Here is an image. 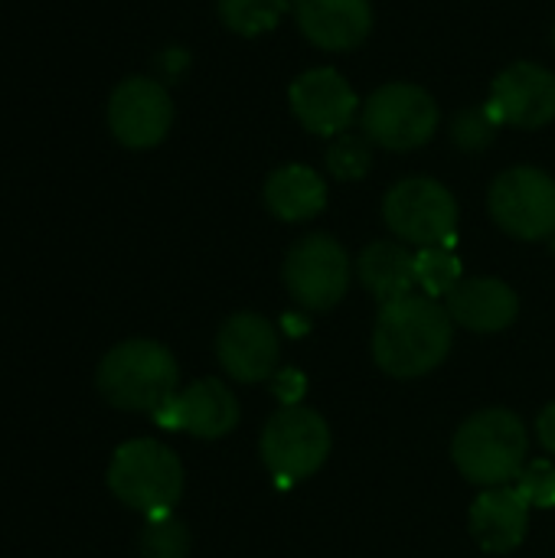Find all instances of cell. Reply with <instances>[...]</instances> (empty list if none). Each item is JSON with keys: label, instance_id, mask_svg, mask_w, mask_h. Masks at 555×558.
Listing matches in <instances>:
<instances>
[{"label": "cell", "instance_id": "6", "mask_svg": "<svg viewBox=\"0 0 555 558\" xmlns=\"http://www.w3.org/2000/svg\"><path fill=\"white\" fill-rule=\"evenodd\" d=\"M386 226L419 248L448 245L458 229V203L448 186L432 177H409L386 193Z\"/></svg>", "mask_w": 555, "mask_h": 558}, {"label": "cell", "instance_id": "26", "mask_svg": "<svg viewBox=\"0 0 555 558\" xmlns=\"http://www.w3.org/2000/svg\"><path fill=\"white\" fill-rule=\"evenodd\" d=\"M536 435H540L543 448L555 458V402H550V405L540 412V418H536Z\"/></svg>", "mask_w": 555, "mask_h": 558}, {"label": "cell", "instance_id": "10", "mask_svg": "<svg viewBox=\"0 0 555 558\" xmlns=\"http://www.w3.org/2000/svg\"><path fill=\"white\" fill-rule=\"evenodd\" d=\"M173 124V101L170 92L147 78V75H131L114 85L108 98V128L118 144L131 150H147L157 147Z\"/></svg>", "mask_w": 555, "mask_h": 558}, {"label": "cell", "instance_id": "15", "mask_svg": "<svg viewBox=\"0 0 555 558\" xmlns=\"http://www.w3.org/2000/svg\"><path fill=\"white\" fill-rule=\"evenodd\" d=\"M301 33L327 52L357 49L373 29L370 0H294Z\"/></svg>", "mask_w": 555, "mask_h": 558}, {"label": "cell", "instance_id": "24", "mask_svg": "<svg viewBox=\"0 0 555 558\" xmlns=\"http://www.w3.org/2000/svg\"><path fill=\"white\" fill-rule=\"evenodd\" d=\"M497 118L487 111V105L481 111H464L458 114L451 134H455V144L464 147V150H484L491 141H494V131H497Z\"/></svg>", "mask_w": 555, "mask_h": 558}, {"label": "cell", "instance_id": "23", "mask_svg": "<svg viewBox=\"0 0 555 558\" xmlns=\"http://www.w3.org/2000/svg\"><path fill=\"white\" fill-rule=\"evenodd\" d=\"M517 490L523 494V500L530 507H543L553 510L555 507V468L550 461H527V468L517 477Z\"/></svg>", "mask_w": 555, "mask_h": 558}, {"label": "cell", "instance_id": "9", "mask_svg": "<svg viewBox=\"0 0 555 558\" xmlns=\"http://www.w3.org/2000/svg\"><path fill=\"white\" fill-rule=\"evenodd\" d=\"M491 216L514 239L555 235V180L536 167H514L491 186Z\"/></svg>", "mask_w": 555, "mask_h": 558}, {"label": "cell", "instance_id": "12", "mask_svg": "<svg viewBox=\"0 0 555 558\" xmlns=\"http://www.w3.org/2000/svg\"><path fill=\"white\" fill-rule=\"evenodd\" d=\"M281 340L262 314H232L216 333V360L236 383H262L275 373Z\"/></svg>", "mask_w": 555, "mask_h": 558}, {"label": "cell", "instance_id": "2", "mask_svg": "<svg viewBox=\"0 0 555 558\" xmlns=\"http://www.w3.org/2000/svg\"><path fill=\"white\" fill-rule=\"evenodd\" d=\"M95 383L108 405L154 415L177 396L180 369L164 343L124 340L101 356Z\"/></svg>", "mask_w": 555, "mask_h": 558}, {"label": "cell", "instance_id": "5", "mask_svg": "<svg viewBox=\"0 0 555 558\" xmlns=\"http://www.w3.org/2000/svg\"><path fill=\"white\" fill-rule=\"evenodd\" d=\"M330 454V428L324 415L304 405L278 409L262 432V461L281 484H298L324 468Z\"/></svg>", "mask_w": 555, "mask_h": 558}, {"label": "cell", "instance_id": "25", "mask_svg": "<svg viewBox=\"0 0 555 558\" xmlns=\"http://www.w3.org/2000/svg\"><path fill=\"white\" fill-rule=\"evenodd\" d=\"M327 163L337 177L343 180H360L366 170H370V147L357 137H343L340 144L330 147L327 154Z\"/></svg>", "mask_w": 555, "mask_h": 558}, {"label": "cell", "instance_id": "16", "mask_svg": "<svg viewBox=\"0 0 555 558\" xmlns=\"http://www.w3.org/2000/svg\"><path fill=\"white\" fill-rule=\"evenodd\" d=\"M448 314L471 333H500L517 320L520 301L517 291L500 278H464L448 294Z\"/></svg>", "mask_w": 555, "mask_h": 558}, {"label": "cell", "instance_id": "14", "mask_svg": "<svg viewBox=\"0 0 555 558\" xmlns=\"http://www.w3.org/2000/svg\"><path fill=\"white\" fill-rule=\"evenodd\" d=\"M288 98L294 118L314 134H343L360 111L357 92L334 69H311L298 75Z\"/></svg>", "mask_w": 555, "mask_h": 558}, {"label": "cell", "instance_id": "19", "mask_svg": "<svg viewBox=\"0 0 555 558\" xmlns=\"http://www.w3.org/2000/svg\"><path fill=\"white\" fill-rule=\"evenodd\" d=\"M265 206L281 222H307L327 206V183L304 163L281 167L265 183Z\"/></svg>", "mask_w": 555, "mask_h": 558}, {"label": "cell", "instance_id": "17", "mask_svg": "<svg viewBox=\"0 0 555 558\" xmlns=\"http://www.w3.org/2000/svg\"><path fill=\"white\" fill-rule=\"evenodd\" d=\"M530 526V504L517 487H487L471 507V536L484 553H514Z\"/></svg>", "mask_w": 555, "mask_h": 558}, {"label": "cell", "instance_id": "22", "mask_svg": "<svg viewBox=\"0 0 555 558\" xmlns=\"http://www.w3.org/2000/svg\"><path fill=\"white\" fill-rule=\"evenodd\" d=\"M190 556V533L173 513L147 517L141 533V558H186Z\"/></svg>", "mask_w": 555, "mask_h": 558}, {"label": "cell", "instance_id": "4", "mask_svg": "<svg viewBox=\"0 0 555 558\" xmlns=\"http://www.w3.org/2000/svg\"><path fill=\"white\" fill-rule=\"evenodd\" d=\"M108 490L144 517L173 513L183 494V464L167 445L134 438L114 451L108 464Z\"/></svg>", "mask_w": 555, "mask_h": 558}, {"label": "cell", "instance_id": "1", "mask_svg": "<svg viewBox=\"0 0 555 558\" xmlns=\"http://www.w3.org/2000/svg\"><path fill=\"white\" fill-rule=\"evenodd\" d=\"M455 340V320L429 294H406L383 304L373 330V360L386 376L419 379L438 369Z\"/></svg>", "mask_w": 555, "mask_h": 558}, {"label": "cell", "instance_id": "27", "mask_svg": "<svg viewBox=\"0 0 555 558\" xmlns=\"http://www.w3.org/2000/svg\"><path fill=\"white\" fill-rule=\"evenodd\" d=\"M553 43H555V29H553Z\"/></svg>", "mask_w": 555, "mask_h": 558}, {"label": "cell", "instance_id": "13", "mask_svg": "<svg viewBox=\"0 0 555 558\" xmlns=\"http://www.w3.org/2000/svg\"><path fill=\"white\" fill-rule=\"evenodd\" d=\"M487 111L497 124L514 128H543L555 118V75L536 62H517L504 69L494 82Z\"/></svg>", "mask_w": 555, "mask_h": 558}, {"label": "cell", "instance_id": "21", "mask_svg": "<svg viewBox=\"0 0 555 558\" xmlns=\"http://www.w3.org/2000/svg\"><path fill=\"white\" fill-rule=\"evenodd\" d=\"M288 0H219L222 23L239 36H258L281 23Z\"/></svg>", "mask_w": 555, "mask_h": 558}, {"label": "cell", "instance_id": "20", "mask_svg": "<svg viewBox=\"0 0 555 558\" xmlns=\"http://www.w3.org/2000/svg\"><path fill=\"white\" fill-rule=\"evenodd\" d=\"M415 281L429 298H448L461 278V258L448 245H429L415 255Z\"/></svg>", "mask_w": 555, "mask_h": 558}, {"label": "cell", "instance_id": "8", "mask_svg": "<svg viewBox=\"0 0 555 558\" xmlns=\"http://www.w3.org/2000/svg\"><path fill=\"white\" fill-rule=\"evenodd\" d=\"M285 284L307 311H330L350 288V255L324 232L304 235L285 258Z\"/></svg>", "mask_w": 555, "mask_h": 558}, {"label": "cell", "instance_id": "3", "mask_svg": "<svg viewBox=\"0 0 555 558\" xmlns=\"http://www.w3.org/2000/svg\"><path fill=\"white\" fill-rule=\"evenodd\" d=\"M527 454L530 435L507 409H484L471 415L451 441L455 468L478 487H507L527 468Z\"/></svg>", "mask_w": 555, "mask_h": 558}, {"label": "cell", "instance_id": "11", "mask_svg": "<svg viewBox=\"0 0 555 558\" xmlns=\"http://www.w3.org/2000/svg\"><path fill=\"white\" fill-rule=\"evenodd\" d=\"M167 432H186L203 441L226 438L239 425V402L219 379H200L177 392L164 409L150 415Z\"/></svg>", "mask_w": 555, "mask_h": 558}, {"label": "cell", "instance_id": "7", "mask_svg": "<svg viewBox=\"0 0 555 558\" xmlns=\"http://www.w3.org/2000/svg\"><path fill=\"white\" fill-rule=\"evenodd\" d=\"M363 131L373 144L386 150L422 147L438 131V105L419 85L409 82L383 85L370 95L363 108Z\"/></svg>", "mask_w": 555, "mask_h": 558}, {"label": "cell", "instance_id": "18", "mask_svg": "<svg viewBox=\"0 0 555 558\" xmlns=\"http://www.w3.org/2000/svg\"><path fill=\"white\" fill-rule=\"evenodd\" d=\"M357 278L379 304H393L412 294V288L419 284L415 255L396 242H373L357 258Z\"/></svg>", "mask_w": 555, "mask_h": 558}]
</instances>
